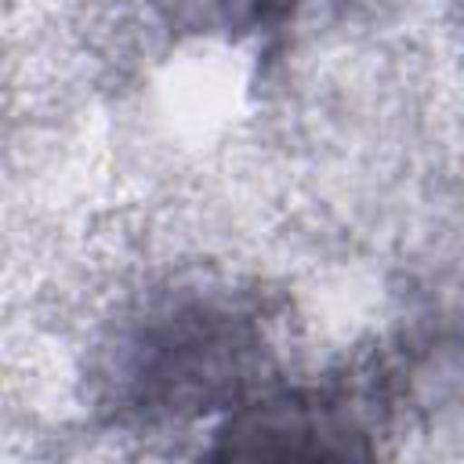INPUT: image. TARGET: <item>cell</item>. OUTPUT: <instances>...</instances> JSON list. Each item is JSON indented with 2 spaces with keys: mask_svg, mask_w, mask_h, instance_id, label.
Segmentation results:
<instances>
[{
  "mask_svg": "<svg viewBox=\"0 0 464 464\" xmlns=\"http://www.w3.org/2000/svg\"><path fill=\"white\" fill-rule=\"evenodd\" d=\"M265 334L225 290H178L127 319L102 359V395L123 420H188L246 402Z\"/></svg>",
  "mask_w": 464,
  "mask_h": 464,
  "instance_id": "6da1fadb",
  "label": "cell"
},
{
  "mask_svg": "<svg viewBox=\"0 0 464 464\" xmlns=\"http://www.w3.org/2000/svg\"><path fill=\"white\" fill-rule=\"evenodd\" d=\"M170 25L192 33H225L243 36L279 22L294 0H152Z\"/></svg>",
  "mask_w": 464,
  "mask_h": 464,
  "instance_id": "7a4b0ae2",
  "label": "cell"
}]
</instances>
